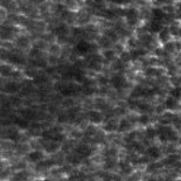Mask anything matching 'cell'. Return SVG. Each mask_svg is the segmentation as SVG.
<instances>
[{
  "mask_svg": "<svg viewBox=\"0 0 181 181\" xmlns=\"http://www.w3.org/2000/svg\"><path fill=\"white\" fill-rule=\"evenodd\" d=\"M158 132V137L161 141L164 143H168V141H175L178 140V134L174 131V129H172L168 125H160L157 130Z\"/></svg>",
  "mask_w": 181,
  "mask_h": 181,
  "instance_id": "6da1fadb",
  "label": "cell"
},
{
  "mask_svg": "<svg viewBox=\"0 0 181 181\" xmlns=\"http://www.w3.org/2000/svg\"><path fill=\"white\" fill-rule=\"evenodd\" d=\"M93 49H95V46L87 41H80L75 47V52L80 55H87L89 53H93L95 52Z\"/></svg>",
  "mask_w": 181,
  "mask_h": 181,
  "instance_id": "7a4b0ae2",
  "label": "cell"
},
{
  "mask_svg": "<svg viewBox=\"0 0 181 181\" xmlns=\"http://www.w3.org/2000/svg\"><path fill=\"white\" fill-rule=\"evenodd\" d=\"M88 67L92 70H99L102 67V57L97 54H92L87 59Z\"/></svg>",
  "mask_w": 181,
  "mask_h": 181,
  "instance_id": "3957f363",
  "label": "cell"
},
{
  "mask_svg": "<svg viewBox=\"0 0 181 181\" xmlns=\"http://www.w3.org/2000/svg\"><path fill=\"white\" fill-rule=\"evenodd\" d=\"M123 15H125V18H126V20H127V23H129L130 26L136 25L137 21H138V13H137V11L133 9V8H129V9L123 11Z\"/></svg>",
  "mask_w": 181,
  "mask_h": 181,
  "instance_id": "277c9868",
  "label": "cell"
},
{
  "mask_svg": "<svg viewBox=\"0 0 181 181\" xmlns=\"http://www.w3.org/2000/svg\"><path fill=\"white\" fill-rule=\"evenodd\" d=\"M110 83H111V86H112L115 89L120 90L122 88H124V87L126 86V80H125V77L122 76V75H113V76L111 77V80H110Z\"/></svg>",
  "mask_w": 181,
  "mask_h": 181,
  "instance_id": "5b68a950",
  "label": "cell"
},
{
  "mask_svg": "<svg viewBox=\"0 0 181 181\" xmlns=\"http://www.w3.org/2000/svg\"><path fill=\"white\" fill-rule=\"evenodd\" d=\"M76 153H77L81 158H87V157L91 156L92 148H91L90 146H88V145L82 144V145H80V146L76 148Z\"/></svg>",
  "mask_w": 181,
  "mask_h": 181,
  "instance_id": "8992f818",
  "label": "cell"
},
{
  "mask_svg": "<svg viewBox=\"0 0 181 181\" xmlns=\"http://www.w3.org/2000/svg\"><path fill=\"white\" fill-rule=\"evenodd\" d=\"M146 154H147V157H150L151 159L156 160V159H159V158H160L161 152H160L159 147H157V146H151V147L147 148Z\"/></svg>",
  "mask_w": 181,
  "mask_h": 181,
  "instance_id": "52a82bcc",
  "label": "cell"
},
{
  "mask_svg": "<svg viewBox=\"0 0 181 181\" xmlns=\"http://www.w3.org/2000/svg\"><path fill=\"white\" fill-rule=\"evenodd\" d=\"M88 118H89V120H90L92 124H99V123L102 122V119H103L100 112H98V111H96V110L89 111Z\"/></svg>",
  "mask_w": 181,
  "mask_h": 181,
  "instance_id": "ba28073f",
  "label": "cell"
},
{
  "mask_svg": "<svg viewBox=\"0 0 181 181\" xmlns=\"http://www.w3.org/2000/svg\"><path fill=\"white\" fill-rule=\"evenodd\" d=\"M152 15H153L154 21H159V22L166 18V13L161 8H154V9H152Z\"/></svg>",
  "mask_w": 181,
  "mask_h": 181,
  "instance_id": "9c48e42d",
  "label": "cell"
},
{
  "mask_svg": "<svg viewBox=\"0 0 181 181\" xmlns=\"http://www.w3.org/2000/svg\"><path fill=\"white\" fill-rule=\"evenodd\" d=\"M59 144H60V143H57V141H55V140H48L47 144H45V150H46L47 152H49V153H54V152L57 151Z\"/></svg>",
  "mask_w": 181,
  "mask_h": 181,
  "instance_id": "30bf717a",
  "label": "cell"
},
{
  "mask_svg": "<svg viewBox=\"0 0 181 181\" xmlns=\"http://www.w3.org/2000/svg\"><path fill=\"white\" fill-rule=\"evenodd\" d=\"M178 99L173 98V97H168L166 100H165V107L168 109V110H175L178 109Z\"/></svg>",
  "mask_w": 181,
  "mask_h": 181,
  "instance_id": "8fae6325",
  "label": "cell"
},
{
  "mask_svg": "<svg viewBox=\"0 0 181 181\" xmlns=\"http://www.w3.org/2000/svg\"><path fill=\"white\" fill-rule=\"evenodd\" d=\"M4 90L6 92H8V93H14V92H16L19 90V86L15 82H8V83L5 84Z\"/></svg>",
  "mask_w": 181,
  "mask_h": 181,
  "instance_id": "7c38bea8",
  "label": "cell"
},
{
  "mask_svg": "<svg viewBox=\"0 0 181 181\" xmlns=\"http://www.w3.org/2000/svg\"><path fill=\"white\" fill-rule=\"evenodd\" d=\"M42 158H43V154H42L40 151H33V152H30V153L28 154V159H29L30 161H33V163H37V161H40Z\"/></svg>",
  "mask_w": 181,
  "mask_h": 181,
  "instance_id": "4fadbf2b",
  "label": "cell"
},
{
  "mask_svg": "<svg viewBox=\"0 0 181 181\" xmlns=\"http://www.w3.org/2000/svg\"><path fill=\"white\" fill-rule=\"evenodd\" d=\"M148 29H150V32H152V33H160L161 30H163V26H161V23L159 22V21H152L151 23H150V26H148Z\"/></svg>",
  "mask_w": 181,
  "mask_h": 181,
  "instance_id": "5bb4252c",
  "label": "cell"
},
{
  "mask_svg": "<svg viewBox=\"0 0 181 181\" xmlns=\"http://www.w3.org/2000/svg\"><path fill=\"white\" fill-rule=\"evenodd\" d=\"M170 37H171V32L168 29H163L159 33V40L163 43H167V41L170 40Z\"/></svg>",
  "mask_w": 181,
  "mask_h": 181,
  "instance_id": "9a60e30c",
  "label": "cell"
},
{
  "mask_svg": "<svg viewBox=\"0 0 181 181\" xmlns=\"http://www.w3.org/2000/svg\"><path fill=\"white\" fill-rule=\"evenodd\" d=\"M130 127H131V123H130L127 119H123V120H120L119 124H118V131H120V132H125V131H127Z\"/></svg>",
  "mask_w": 181,
  "mask_h": 181,
  "instance_id": "2e32d148",
  "label": "cell"
},
{
  "mask_svg": "<svg viewBox=\"0 0 181 181\" xmlns=\"http://www.w3.org/2000/svg\"><path fill=\"white\" fill-rule=\"evenodd\" d=\"M55 33L57 34V36H59L60 39H63V37L68 34V28H67L64 25H61V26H59V27L55 29Z\"/></svg>",
  "mask_w": 181,
  "mask_h": 181,
  "instance_id": "e0dca14e",
  "label": "cell"
},
{
  "mask_svg": "<svg viewBox=\"0 0 181 181\" xmlns=\"http://www.w3.org/2000/svg\"><path fill=\"white\" fill-rule=\"evenodd\" d=\"M145 50H141V49H133V50H131L130 52V55H131V60H133V61H136V60H138L140 56H143V55H145Z\"/></svg>",
  "mask_w": 181,
  "mask_h": 181,
  "instance_id": "ac0fdd59",
  "label": "cell"
},
{
  "mask_svg": "<svg viewBox=\"0 0 181 181\" xmlns=\"http://www.w3.org/2000/svg\"><path fill=\"white\" fill-rule=\"evenodd\" d=\"M117 127H118V125H117V123H116L115 120H109V122L104 125V130L107 131V132H112V131H115Z\"/></svg>",
  "mask_w": 181,
  "mask_h": 181,
  "instance_id": "d6986e66",
  "label": "cell"
},
{
  "mask_svg": "<svg viewBox=\"0 0 181 181\" xmlns=\"http://www.w3.org/2000/svg\"><path fill=\"white\" fill-rule=\"evenodd\" d=\"M170 95H171V97H173V98H175V99H181V87H175V88H173L172 90L170 91Z\"/></svg>",
  "mask_w": 181,
  "mask_h": 181,
  "instance_id": "ffe728a7",
  "label": "cell"
},
{
  "mask_svg": "<svg viewBox=\"0 0 181 181\" xmlns=\"http://www.w3.org/2000/svg\"><path fill=\"white\" fill-rule=\"evenodd\" d=\"M156 136H158V132H157L156 129H153V127L146 129V131H145V137H146L147 139H153Z\"/></svg>",
  "mask_w": 181,
  "mask_h": 181,
  "instance_id": "44dd1931",
  "label": "cell"
},
{
  "mask_svg": "<svg viewBox=\"0 0 181 181\" xmlns=\"http://www.w3.org/2000/svg\"><path fill=\"white\" fill-rule=\"evenodd\" d=\"M119 168H120V171H122L123 173H125V174H129V173H131V171H132L131 165L127 164V163H120V164H119Z\"/></svg>",
  "mask_w": 181,
  "mask_h": 181,
  "instance_id": "7402d4cb",
  "label": "cell"
},
{
  "mask_svg": "<svg viewBox=\"0 0 181 181\" xmlns=\"http://www.w3.org/2000/svg\"><path fill=\"white\" fill-rule=\"evenodd\" d=\"M6 134H7V138H9V139H12V140L18 139V137H19V132H18L16 130H14V129L7 130V131H6Z\"/></svg>",
  "mask_w": 181,
  "mask_h": 181,
  "instance_id": "603a6c76",
  "label": "cell"
},
{
  "mask_svg": "<svg viewBox=\"0 0 181 181\" xmlns=\"http://www.w3.org/2000/svg\"><path fill=\"white\" fill-rule=\"evenodd\" d=\"M116 154H117V151L115 148H109L104 156H105V159H115Z\"/></svg>",
  "mask_w": 181,
  "mask_h": 181,
  "instance_id": "cb8c5ba5",
  "label": "cell"
},
{
  "mask_svg": "<svg viewBox=\"0 0 181 181\" xmlns=\"http://www.w3.org/2000/svg\"><path fill=\"white\" fill-rule=\"evenodd\" d=\"M138 122H139L140 125H147V124L150 123V117H148L146 113H143V115L139 117Z\"/></svg>",
  "mask_w": 181,
  "mask_h": 181,
  "instance_id": "d4e9b609",
  "label": "cell"
},
{
  "mask_svg": "<svg viewBox=\"0 0 181 181\" xmlns=\"http://www.w3.org/2000/svg\"><path fill=\"white\" fill-rule=\"evenodd\" d=\"M175 163H178V157L174 156V154L170 156V157L165 160V164H166V165H174Z\"/></svg>",
  "mask_w": 181,
  "mask_h": 181,
  "instance_id": "484cf974",
  "label": "cell"
},
{
  "mask_svg": "<svg viewBox=\"0 0 181 181\" xmlns=\"http://www.w3.org/2000/svg\"><path fill=\"white\" fill-rule=\"evenodd\" d=\"M27 173L26 172H19L16 175H15V178H14V181H25L26 179H27Z\"/></svg>",
  "mask_w": 181,
  "mask_h": 181,
  "instance_id": "4316f807",
  "label": "cell"
},
{
  "mask_svg": "<svg viewBox=\"0 0 181 181\" xmlns=\"http://www.w3.org/2000/svg\"><path fill=\"white\" fill-rule=\"evenodd\" d=\"M16 43H18V46H19V47H27V46H28V40H27V37L21 36V37H19V39H18Z\"/></svg>",
  "mask_w": 181,
  "mask_h": 181,
  "instance_id": "83f0119b",
  "label": "cell"
},
{
  "mask_svg": "<svg viewBox=\"0 0 181 181\" xmlns=\"http://www.w3.org/2000/svg\"><path fill=\"white\" fill-rule=\"evenodd\" d=\"M103 55H104L105 60H107V61H112L115 59V52L113 50H105Z\"/></svg>",
  "mask_w": 181,
  "mask_h": 181,
  "instance_id": "f1b7e54d",
  "label": "cell"
},
{
  "mask_svg": "<svg viewBox=\"0 0 181 181\" xmlns=\"http://www.w3.org/2000/svg\"><path fill=\"white\" fill-rule=\"evenodd\" d=\"M145 74L147 76H158L159 75V71H158L157 68H147L146 71H145Z\"/></svg>",
  "mask_w": 181,
  "mask_h": 181,
  "instance_id": "f546056e",
  "label": "cell"
},
{
  "mask_svg": "<svg viewBox=\"0 0 181 181\" xmlns=\"http://www.w3.org/2000/svg\"><path fill=\"white\" fill-rule=\"evenodd\" d=\"M15 123H16L21 129H26L27 125H28V122H27L25 118H18V119L15 120Z\"/></svg>",
  "mask_w": 181,
  "mask_h": 181,
  "instance_id": "4dcf8cb0",
  "label": "cell"
},
{
  "mask_svg": "<svg viewBox=\"0 0 181 181\" xmlns=\"http://www.w3.org/2000/svg\"><path fill=\"white\" fill-rule=\"evenodd\" d=\"M104 16H105L106 19H113V18L116 16V13H115V11H112V9H105V11H104Z\"/></svg>",
  "mask_w": 181,
  "mask_h": 181,
  "instance_id": "1f68e13d",
  "label": "cell"
},
{
  "mask_svg": "<svg viewBox=\"0 0 181 181\" xmlns=\"http://www.w3.org/2000/svg\"><path fill=\"white\" fill-rule=\"evenodd\" d=\"M124 68V62L122 60H117L115 63H113V69L115 70H122Z\"/></svg>",
  "mask_w": 181,
  "mask_h": 181,
  "instance_id": "d6a6232c",
  "label": "cell"
},
{
  "mask_svg": "<svg viewBox=\"0 0 181 181\" xmlns=\"http://www.w3.org/2000/svg\"><path fill=\"white\" fill-rule=\"evenodd\" d=\"M170 32H171L172 35H175V36L181 35V29L179 28V27H175V26H172L171 29H170Z\"/></svg>",
  "mask_w": 181,
  "mask_h": 181,
  "instance_id": "836d02e7",
  "label": "cell"
},
{
  "mask_svg": "<svg viewBox=\"0 0 181 181\" xmlns=\"http://www.w3.org/2000/svg\"><path fill=\"white\" fill-rule=\"evenodd\" d=\"M115 159H105V168H107V170H110V168H112L113 166H115Z\"/></svg>",
  "mask_w": 181,
  "mask_h": 181,
  "instance_id": "e575fe53",
  "label": "cell"
},
{
  "mask_svg": "<svg viewBox=\"0 0 181 181\" xmlns=\"http://www.w3.org/2000/svg\"><path fill=\"white\" fill-rule=\"evenodd\" d=\"M11 61L13 62V63H16V64H20V63H22V59L20 57V56H16V55H12L11 57Z\"/></svg>",
  "mask_w": 181,
  "mask_h": 181,
  "instance_id": "d590c367",
  "label": "cell"
},
{
  "mask_svg": "<svg viewBox=\"0 0 181 181\" xmlns=\"http://www.w3.org/2000/svg\"><path fill=\"white\" fill-rule=\"evenodd\" d=\"M120 60L125 63V62H129L130 60H131V55H130V53H123L122 54V56H120Z\"/></svg>",
  "mask_w": 181,
  "mask_h": 181,
  "instance_id": "8d00e7d4",
  "label": "cell"
},
{
  "mask_svg": "<svg viewBox=\"0 0 181 181\" xmlns=\"http://www.w3.org/2000/svg\"><path fill=\"white\" fill-rule=\"evenodd\" d=\"M164 49L167 50V52H174L175 50V43H166Z\"/></svg>",
  "mask_w": 181,
  "mask_h": 181,
  "instance_id": "74e56055",
  "label": "cell"
},
{
  "mask_svg": "<svg viewBox=\"0 0 181 181\" xmlns=\"http://www.w3.org/2000/svg\"><path fill=\"white\" fill-rule=\"evenodd\" d=\"M110 43H111V42L109 41V39H106V37H102V39H100V46H102V47H104V48H105V47H109Z\"/></svg>",
  "mask_w": 181,
  "mask_h": 181,
  "instance_id": "f35d334b",
  "label": "cell"
},
{
  "mask_svg": "<svg viewBox=\"0 0 181 181\" xmlns=\"http://www.w3.org/2000/svg\"><path fill=\"white\" fill-rule=\"evenodd\" d=\"M141 40H143V42L146 45V46H150V43H151V36L150 35H144L143 37H141Z\"/></svg>",
  "mask_w": 181,
  "mask_h": 181,
  "instance_id": "ab89813d",
  "label": "cell"
},
{
  "mask_svg": "<svg viewBox=\"0 0 181 181\" xmlns=\"http://www.w3.org/2000/svg\"><path fill=\"white\" fill-rule=\"evenodd\" d=\"M138 105L140 106L139 109H140L141 111H150V110H151V107H150V105H148V104H143V103H138Z\"/></svg>",
  "mask_w": 181,
  "mask_h": 181,
  "instance_id": "60d3db41",
  "label": "cell"
},
{
  "mask_svg": "<svg viewBox=\"0 0 181 181\" xmlns=\"http://www.w3.org/2000/svg\"><path fill=\"white\" fill-rule=\"evenodd\" d=\"M172 82H173V84H174L175 87H180L181 77H173V78H172Z\"/></svg>",
  "mask_w": 181,
  "mask_h": 181,
  "instance_id": "b9f144b4",
  "label": "cell"
},
{
  "mask_svg": "<svg viewBox=\"0 0 181 181\" xmlns=\"http://www.w3.org/2000/svg\"><path fill=\"white\" fill-rule=\"evenodd\" d=\"M84 33H83V30L81 29V28H75L74 29V35L75 36H81V35H83Z\"/></svg>",
  "mask_w": 181,
  "mask_h": 181,
  "instance_id": "7bdbcfd3",
  "label": "cell"
},
{
  "mask_svg": "<svg viewBox=\"0 0 181 181\" xmlns=\"http://www.w3.org/2000/svg\"><path fill=\"white\" fill-rule=\"evenodd\" d=\"M136 137H137V132H133V133H130L126 139H127V141H133L136 139Z\"/></svg>",
  "mask_w": 181,
  "mask_h": 181,
  "instance_id": "ee69618b",
  "label": "cell"
},
{
  "mask_svg": "<svg viewBox=\"0 0 181 181\" xmlns=\"http://www.w3.org/2000/svg\"><path fill=\"white\" fill-rule=\"evenodd\" d=\"M158 167H159V165H157V164H152V165L148 166V171H152V172H153V171H156Z\"/></svg>",
  "mask_w": 181,
  "mask_h": 181,
  "instance_id": "f6af8a7d",
  "label": "cell"
},
{
  "mask_svg": "<svg viewBox=\"0 0 181 181\" xmlns=\"http://www.w3.org/2000/svg\"><path fill=\"white\" fill-rule=\"evenodd\" d=\"M107 35H109L110 37H112V40H115V39L117 37L116 33H112V30H109V32H107Z\"/></svg>",
  "mask_w": 181,
  "mask_h": 181,
  "instance_id": "bcb514c9",
  "label": "cell"
},
{
  "mask_svg": "<svg viewBox=\"0 0 181 181\" xmlns=\"http://www.w3.org/2000/svg\"><path fill=\"white\" fill-rule=\"evenodd\" d=\"M1 73L4 74V75H8V68L7 67H1Z\"/></svg>",
  "mask_w": 181,
  "mask_h": 181,
  "instance_id": "7dc6e473",
  "label": "cell"
},
{
  "mask_svg": "<svg viewBox=\"0 0 181 181\" xmlns=\"http://www.w3.org/2000/svg\"><path fill=\"white\" fill-rule=\"evenodd\" d=\"M164 50H165V49H157V52H156V53H157V55L163 56V55L165 54V52H164Z\"/></svg>",
  "mask_w": 181,
  "mask_h": 181,
  "instance_id": "c3c4849f",
  "label": "cell"
},
{
  "mask_svg": "<svg viewBox=\"0 0 181 181\" xmlns=\"http://www.w3.org/2000/svg\"><path fill=\"white\" fill-rule=\"evenodd\" d=\"M99 83L100 84H106L107 83V80L105 77H99Z\"/></svg>",
  "mask_w": 181,
  "mask_h": 181,
  "instance_id": "681fc988",
  "label": "cell"
},
{
  "mask_svg": "<svg viewBox=\"0 0 181 181\" xmlns=\"http://www.w3.org/2000/svg\"><path fill=\"white\" fill-rule=\"evenodd\" d=\"M112 2H115V4H123V2H125L126 0H111Z\"/></svg>",
  "mask_w": 181,
  "mask_h": 181,
  "instance_id": "f907efd6",
  "label": "cell"
},
{
  "mask_svg": "<svg viewBox=\"0 0 181 181\" xmlns=\"http://www.w3.org/2000/svg\"><path fill=\"white\" fill-rule=\"evenodd\" d=\"M129 45H130L131 47H132V46L134 47V46H136V42H134V40H130V42H129Z\"/></svg>",
  "mask_w": 181,
  "mask_h": 181,
  "instance_id": "816d5d0a",
  "label": "cell"
},
{
  "mask_svg": "<svg viewBox=\"0 0 181 181\" xmlns=\"http://www.w3.org/2000/svg\"><path fill=\"white\" fill-rule=\"evenodd\" d=\"M93 1H95V2H96V4H100V2H102V1H103V0H93Z\"/></svg>",
  "mask_w": 181,
  "mask_h": 181,
  "instance_id": "f5cc1de1",
  "label": "cell"
},
{
  "mask_svg": "<svg viewBox=\"0 0 181 181\" xmlns=\"http://www.w3.org/2000/svg\"><path fill=\"white\" fill-rule=\"evenodd\" d=\"M43 181H52V180H49V179H45Z\"/></svg>",
  "mask_w": 181,
  "mask_h": 181,
  "instance_id": "db71d44e",
  "label": "cell"
},
{
  "mask_svg": "<svg viewBox=\"0 0 181 181\" xmlns=\"http://www.w3.org/2000/svg\"><path fill=\"white\" fill-rule=\"evenodd\" d=\"M148 181H157V180H154V179H151V180H148Z\"/></svg>",
  "mask_w": 181,
  "mask_h": 181,
  "instance_id": "11a10c76",
  "label": "cell"
},
{
  "mask_svg": "<svg viewBox=\"0 0 181 181\" xmlns=\"http://www.w3.org/2000/svg\"><path fill=\"white\" fill-rule=\"evenodd\" d=\"M36 1H40V2H41V1H43V0H36Z\"/></svg>",
  "mask_w": 181,
  "mask_h": 181,
  "instance_id": "9f6ffc18",
  "label": "cell"
},
{
  "mask_svg": "<svg viewBox=\"0 0 181 181\" xmlns=\"http://www.w3.org/2000/svg\"><path fill=\"white\" fill-rule=\"evenodd\" d=\"M63 1H67V2H68V1H70V0H63Z\"/></svg>",
  "mask_w": 181,
  "mask_h": 181,
  "instance_id": "6f0895ef",
  "label": "cell"
},
{
  "mask_svg": "<svg viewBox=\"0 0 181 181\" xmlns=\"http://www.w3.org/2000/svg\"><path fill=\"white\" fill-rule=\"evenodd\" d=\"M164 181H171V180H164Z\"/></svg>",
  "mask_w": 181,
  "mask_h": 181,
  "instance_id": "680465c9",
  "label": "cell"
}]
</instances>
